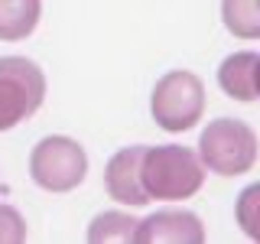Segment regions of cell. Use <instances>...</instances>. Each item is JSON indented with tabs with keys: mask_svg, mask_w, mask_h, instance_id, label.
Returning a JSON list of instances; mask_svg holds the SVG:
<instances>
[{
	"mask_svg": "<svg viewBox=\"0 0 260 244\" xmlns=\"http://www.w3.org/2000/svg\"><path fill=\"white\" fill-rule=\"evenodd\" d=\"M140 179L143 189L153 199L162 202H182L192 199L195 192L205 186V166H202L199 153L179 143H159L146 146L143 163H140Z\"/></svg>",
	"mask_w": 260,
	"mask_h": 244,
	"instance_id": "obj_1",
	"label": "cell"
},
{
	"mask_svg": "<svg viewBox=\"0 0 260 244\" xmlns=\"http://www.w3.org/2000/svg\"><path fill=\"white\" fill-rule=\"evenodd\" d=\"M260 153L257 134L238 117L208 120L199 137V160L215 176H244L254 169Z\"/></svg>",
	"mask_w": 260,
	"mask_h": 244,
	"instance_id": "obj_2",
	"label": "cell"
},
{
	"mask_svg": "<svg viewBox=\"0 0 260 244\" xmlns=\"http://www.w3.org/2000/svg\"><path fill=\"white\" fill-rule=\"evenodd\" d=\"M150 111H153V120L169 134L192 130L205 114V85H202V78L185 69L166 72L153 85Z\"/></svg>",
	"mask_w": 260,
	"mask_h": 244,
	"instance_id": "obj_3",
	"label": "cell"
},
{
	"mask_svg": "<svg viewBox=\"0 0 260 244\" xmlns=\"http://www.w3.org/2000/svg\"><path fill=\"white\" fill-rule=\"evenodd\" d=\"M46 101V75L26 55L0 59V130H13Z\"/></svg>",
	"mask_w": 260,
	"mask_h": 244,
	"instance_id": "obj_4",
	"label": "cell"
},
{
	"mask_svg": "<svg viewBox=\"0 0 260 244\" xmlns=\"http://www.w3.org/2000/svg\"><path fill=\"white\" fill-rule=\"evenodd\" d=\"M29 176L46 192H72L88 176V153L72 137H43L29 153Z\"/></svg>",
	"mask_w": 260,
	"mask_h": 244,
	"instance_id": "obj_5",
	"label": "cell"
},
{
	"mask_svg": "<svg viewBox=\"0 0 260 244\" xmlns=\"http://www.w3.org/2000/svg\"><path fill=\"white\" fill-rule=\"evenodd\" d=\"M205 225L195 211L185 208H162L137 222L134 244H202Z\"/></svg>",
	"mask_w": 260,
	"mask_h": 244,
	"instance_id": "obj_6",
	"label": "cell"
},
{
	"mask_svg": "<svg viewBox=\"0 0 260 244\" xmlns=\"http://www.w3.org/2000/svg\"><path fill=\"white\" fill-rule=\"evenodd\" d=\"M143 150L146 146H124L108 160L104 166V189L114 202L120 205H134L140 208L150 202V195L143 189V179H140V163H143Z\"/></svg>",
	"mask_w": 260,
	"mask_h": 244,
	"instance_id": "obj_7",
	"label": "cell"
},
{
	"mask_svg": "<svg viewBox=\"0 0 260 244\" xmlns=\"http://www.w3.org/2000/svg\"><path fill=\"white\" fill-rule=\"evenodd\" d=\"M257 52H231L218 65V85L234 101H257Z\"/></svg>",
	"mask_w": 260,
	"mask_h": 244,
	"instance_id": "obj_8",
	"label": "cell"
},
{
	"mask_svg": "<svg viewBox=\"0 0 260 244\" xmlns=\"http://www.w3.org/2000/svg\"><path fill=\"white\" fill-rule=\"evenodd\" d=\"M43 0H0V39L20 43L39 23Z\"/></svg>",
	"mask_w": 260,
	"mask_h": 244,
	"instance_id": "obj_9",
	"label": "cell"
},
{
	"mask_svg": "<svg viewBox=\"0 0 260 244\" xmlns=\"http://www.w3.org/2000/svg\"><path fill=\"white\" fill-rule=\"evenodd\" d=\"M224 29L238 39H260V0H221Z\"/></svg>",
	"mask_w": 260,
	"mask_h": 244,
	"instance_id": "obj_10",
	"label": "cell"
},
{
	"mask_svg": "<svg viewBox=\"0 0 260 244\" xmlns=\"http://www.w3.org/2000/svg\"><path fill=\"white\" fill-rule=\"evenodd\" d=\"M134 234H137V218L127 215V211H101L88 225V241L91 244H111V241L130 244Z\"/></svg>",
	"mask_w": 260,
	"mask_h": 244,
	"instance_id": "obj_11",
	"label": "cell"
},
{
	"mask_svg": "<svg viewBox=\"0 0 260 244\" xmlns=\"http://www.w3.org/2000/svg\"><path fill=\"white\" fill-rule=\"evenodd\" d=\"M234 218H238L241 231L250 241H260V182H250L247 189H241L238 205H234Z\"/></svg>",
	"mask_w": 260,
	"mask_h": 244,
	"instance_id": "obj_12",
	"label": "cell"
},
{
	"mask_svg": "<svg viewBox=\"0 0 260 244\" xmlns=\"http://www.w3.org/2000/svg\"><path fill=\"white\" fill-rule=\"evenodd\" d=\"M26 241V218L13 205L0 202V244H20Z\"/></svg>",
	"mask_w": 260,
	"mask_h": 244,
	"instance_id": "obj_13",
	"label": "cell"
},
{
	"mask_svg": "<svg viewBox=\"0 0 260 244\" xmlns=\"http://www.w3.org/2000/svg\"><path fill=\"white\" fill-rule=\"evenodd\" d=\"M257 98H260V62H257Z\"/></svg>",
	"mask_w": 260,
	"mask_h": 244,
	"instance_id": "obj_14",
	"label": "cell"
}]
</instances>
